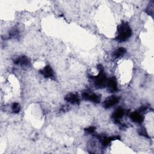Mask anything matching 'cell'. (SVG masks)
I'll use <instances>...</instances> for the list:
<instances>
[{
	"label": "cell",
	"mask_w": 154,
	"mask_h": 154,
	"mask_svg": "<svg viewBox=\"0 0 154 154\" xmlns=\"http://www.w3.org/2000/svg\"><path fill=\"white\" fill-rule=\"evenodd\" d=\"M96 137L99 140L102 145L104 147H106L108 144H109V143L112 141H114L116 140H120L121 139V138L118 135L115 137H106L103 135H97Z\"/></svg>",
	"instance_id": "277c9868"
},
{
	"label": "cell",
	"mask_w": 154,
	"mask_h": 154,
	"mask_svg": "<svg viewBox=\"0 0 154 154\" xmlns=\"http://www.w3.org/2000/svg\"><path fill=\"white\" fill-rule=\"evenodd\" d=\"M129 117L134 122H135L139 124L141 123L144 120V118L141 115V114L138 111H134L131 112L129 114Z\"/></svg>",
	"instance_id": "8fae6325"
},
{
	"label": "cell",
	"mask_w": 154,
	"mask_h": 154,
	"mask_svg": "<svg viewBox=\"0 0 154 154\" xmlns=\"http://www.w3.org/2000/svg\"><path fill=\"white\" fill-rule=\"evenodd\" d=\"M40 73L43 75L45 78H54V73L52 69L49 65L46 66L43 69L40 70Z\"/></svg>",
	"instance_id": "9c48e42d"
},
{
	"label": "cell",
	"mask_w": 154,
	"mask_h": 154,
	"mask_svg": "<svg viewBox=\"0 0 154 154\" xmlns=\"http://www.w3.org/2000/svg\"><path fill=\"white\" fill-rule=\"evenodd\" d=\"M11 109H12V112L14 114H17L20 112V105L18 103L14 102L12 104L11 106Z\"/></svg>",
	"instance_id": "9a60e30c"
},
{
	"label": "cell",
	"mask_w": 154,
	"mask_h": 154,
	"mask_svg": "<svg viewBox=\"0 0 154 154\" xmlns=\"http://www.w3.org/2000/svg\"><path fill=\"white\" fill-rule=\"evenodd\" d=\"M97 68L99 70L98 75L97 76H90V78L93 80L96 88H102L106 85V82L107 80L106 75L104 72L102 65H97Z\"/></svg>",
	"instance_id": "7a4b0ae2"
},
{
	"label": "cell",
	"mask_w": 154,
	"mask_h": 154,
	"mask_svg": "<svg viewBox=\"0 0 154 154\" xmlns=\"http://www.w3.org/2000/svg\"><path fill=\"white\" fill-rule=\"evenodd\" d=\"M125 114V110L122 108H118L112 114V119L114 120L116 123H120L119 120L122 119Z\"/></svg>",
	"instance_id": "ba28073f"
},
{
	"label": "cell",
	"mask_w": 154,
	"mask_h": 154,
	"mask_svg": "<svg viewBox=\"0 0 154 154\" xmlns=\"http://www.w3.org/2000/svg\"><path fill=\"white\" fill-rule=\"evenodd\" d=\"M82 97L84 100L98 103L100 101V95L94 93H90L88 91H84L82 93Z\"/></svg>",
	"instance_id": "3957f363"
},
{
	"label": "cell",
	"mask_w": 154,
	"mask_h": 154,
	"mask_svg": "<svg viewBox=\"0 0 154 154\" xmlns=\"http://www.w3.org/2000/svg\"><path fill=\"white\" fill-rule=\"evenodd\" d=\"M105 87H107L109 92H116L118 90L117 82L115 76H112L107 79Z\"/></svg>",
	"instance_id": "5b68a950"
},
{
	"label": "cell",
	"mask_w": 154,
	"mask_h": 154,
	"mask_svg": "<svg viewBox=\"0 0 154 154\" xmlns=\"http://www.w3.org/2000/svg\"><path fill=\"white\" fill-rule=\"evenodd\" d=\"M96 128L94 126H90L86 129H85V131L88 134H92L94 132Z\"/></svg>",
	"instance_id": "e0dca14e"
},
{
	"label": "cell",
	"mask_w": 154,
	"mask_h": 154,
	"mask_svg": "<svg viewBox=\"0 0 154 154\" xmlns=\"http://www.w3.org/2000/svg\"><path fill=\"white\" fill-rule=\"evenodd\" d=\"M132 35V30L127 22H122L117 26V35L116 40L119 42L126 41Z\"/></svg>",
	"instance_id": "6da1fadb"
},
{
	"label": "cell",
	"mask_w": 154,
	"mask_h": 154,
	"mask_svg": "<svg viewBox=\"0 0 154 154\" xmlns=\"http://www.w3.org/2000/svg\"><path fill=\"white\" fill-rule=\"evenodd\" d=\"M126 52V50L124 48H119L116 50H115L112 54V58L114 59L119 58L120 57H122Z\"/></svg>",
	"instance_id": "7c38bea8"
},
{
	"label": "cell",
	"mask_w": 154,
	"mask_h": 154,
	"mask_svg": "<svg viewBox=\"0 0 154 154\" xmlns=\"http://www.w3.org/2000/svg\"><path fill=\"white\" fill-rule=\"evenodd\" d=\"M19 35V31L17 29V28H13L10 30L9 32V36L11 38H17Z\"/></svg>",
	"instance_id": "5bb4252c"
},
{
	"label": "cell",
	"mask_w": 154,
	"mask_h": 154,
	"mask_svg": "<svg viewBox=\"0 0 154 154\" xmlns=\"http://www.w3.org/2000/svg\"><path fill=\"white\" fill-rule=\"evenodd\" d=\"M147 109V106L143 105V106H142L141 107H140V108L138 109V112H139L141 113V112H144L145 111H146Z\"/></svg>",
	"instance_id": "ac0fdd59"
},
{
	"label": "cell",
	"mask_w": 154,
	"mask_h": 154,
	"mask_svg": "<svg viewBox=\"0 0 154 154\" xmlns=\"http://www.w3.org/2000/svg\"><path fill=\"white\" fill-rule=\"evenodd\" d=\"M14 63L15 64L20 65L22 67H29L31 64L29 58L25 55L19 57L14 61Z\"/></svg>",
	"instance_id": "52a82bcc"
},
{
	"label": "cell",
	"mask_w": 154,
	"mask_h": 154,
	"mask_svg": "<svg viewBox=\"0 0 154 154\" xmlns=\"http://www.w3.org/2000/svg\"><path fill=\"white\" fill-rule=\"evenodd\" d=\"M64 99L71 103L73 104H79L80 102V99L78 94L75 93H69L65 96Z\"/></svg>",
	"instance_id": "30bf717a"
},
{
	"label": "cell",
	"mask_w": 154,
	"mask_h": 154,
	"mask_svg": "<svg viewBox=\"0 0 154 154\" xmlns=\"http://www.w3.org/2000/svg\"><path fill=\"white\" fill-rule=\"evenodd\" d=\"M153 5H154V1H151L149 3L147 8H146V12L149 15H150L152 16H153V9H154Z\"/></svg>",
	"instance_id": "4fadbf2b"
},
{
	"label": "cell",
	"mask_w": 154,
	"mask_h": 154,
	"mask_svg": "<svg viewBox=\"0 0 154 154\" xmlns=\"http://www.w3.org/2000/svg\"><path fill=\"white\" fill-rule=\"evenodd\" d=\"M138 133L140 135L144 136L147 138H149V136L148 135V134H147L146 129L144 127H141L138 129Z\"/></svg>",
	"instance_id": "2e32d148"
},
{
	"label": "cell",
	"mask_w": 154,
	"mask_h": 154,
	"mask_svg": "<svg viewBox=\"0 0 154 154\" xmlns=\"http://www.w3.org/2000/svg\"><path fill=\"white\" fill-rule=\"evenodd\" d=\"M120 98L116 96H111L110 97H107L103 103V106L107 109L109 108L116 104H117L119 102Z\"/></svg>",
	"instance_id": "8992f818"
}]
</instances>
